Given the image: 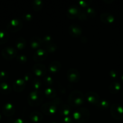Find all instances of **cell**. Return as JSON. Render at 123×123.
<instances>
[{
    "label": "cell",
    "instance_id": "obj_1",
    "mask_svg": "<svg viewBox=\"0 0 123 123\" xmlns=\"http://www.w3.org/2000/svg\"><path fill=\"white\" fill-rule=\"evenodd\" d=\"M84 98V95L82 91L75 90L69 95L68 105L71 107L80 106L83 103Z\"/></svg>",
    "mask_w": 123,
    "mask_h": 123
},
{
    "label": "cell",
    "instance_id": "obj_2",
    "mask_svg": "<svg viewBox=\"0 0 123 123\" xmlns=\"http://www.w3.org/2000/svg\"><path fill=\"white\" fill-rule=\"evenodd\" d=\"M44 94L40 90H33L28 96V103L31 106H37L42 103Z\"/></svg>",
    "mask_w": 123,
    "mask_h": 123
},
{
    "label": "cell",
    "instance_id": "obj_3",
    "mask_svg": "<svg viewBox=\"0 0 123 123\" xmlns=\"http://www.w3.org/2000/svg\"><path fill=\"white\" fill-rule=\"evenodd\" d=\"M90 117V112L87 108H80L77 109L72 115V118L76 122L84 123L89 120Z\"/></svg>",
    "mask_w": 123,
    "mask_h": 123
},
{
    "label": "cell",
    "instance_id": "obj_4",
    "mask_svg": "<svg viewBox=\"0 0 123 123\" xmlns=\"http://www.w3.org/2000/svg\"><path fill=\"white\" fill-rule=\"evenodd\" d=\"M60 100H58L57 102H55V100H53V102H46L44 104L42 105L41 106V110L42 112L46 115L51 116L54 115L57 111L58 106L59 105Z\"/></svg>",
    "mask_w": 123,
    "mask_h": 123
},
{
    "label": "cell",
    "instance_id": "obj_5",
    "mask_svg": "<svg viewBox=\"0 0 123 123\" xmlns=\"http://www.w3.org/2000/svg\"><path fill=\"white\" fill-rule=\"evenodd\" d=\"M110 112L112 117L117 121L123 118V107L119 103H114L110 108Z\"/></svg>",
    "mask_w": 123,
    "mask_h": 123
},
{
    "label": "cell",
    "instance_id": "obj_6",
    "mask_svg": "<svg viewBox=\"0 0 123 123\" xmlns=\"http://www.w3.org/2000/svg\"><path fill=\"white\" fill-rule=\"evenodd\" d=\"M23 26L22 21L19 18H14L8 22L6 28L10 32H17L22 29Z\"/></svg>",
    "mask_w": 123,
    "mask_h": 123
},
{
    "label": "cell",
    "instance_id": "obj_7",
    "mask_svg": "<svg viewBox=\"0 0 123 123\" xmlns=\"http://www.w3.org/2000/svg\"><path fill=\"white\" fill-rule=\"evenodd\" d=\"M47 67L44 64L37 62L33 66L32 71L36 77H44L47 72Z\"/></svg>",
    "mask_w": 123,
    "mask_h": 123
},
{
    "label": "cell",
    "instance_id": "obj_8",
    "mask_svg": "<svg viewBox=\"0 0 123 123\" xmlns=\"http://www.w3.org/2000/svg\"><path fill=\"white\" fill-rule=\"evenodd\" d=\"M2 57L7 60H11L17 55V50L12 46H7L2 50Z\"/></svg>",
    "mask_w": 123,
    "mask_h": 123
},
{
    "label": "cell",
    "instance_id": "obj_9",
    "mask_svg": "<svg viewBox=\"0 0 123 123\" xmlns=\"http://www.w3.org/2000/svg\"><path fill=\"white\" fill-rule=\"evenodd\" d=\"M66 77L70 82L76 83L78 82L80 79V74L78 70L75 68H71L66 73Z\"/></svg>",
    "mask_w": 123,
    "mask_h": 123
},
{
    "label": "cell",
    "instance_id": "obj_10",
    "mask_svg": "<svg viewBox=\"0 0 123 123\" xmlns=\"http://www.w3.org/2000/svg\"><path fill=\"white\" fill-rule=\"evenodd\" d=\"M48 54L47 50L44 48H39L37 49L33 54V60L36 62H41L45 60L48 56Z\"/></svg>",
    "mask_w": 123,
    "mask_h": 123
},
{
    "label": "cell",
    "instance_id": "obj_11",
    "mask_svg": "<svg viewBox=\"0 0 123 123\" xmlns=\"http://www.w3.org/2000/svg\"><path fill=\"white\" fill-rule=\"evenodd\" d=\"M81 10L77 5H71L66 10V16L69 19H74L78 18Z\"/></svg>",
    "mask_w": 123,
    "mask_h": 123
},
{
    "label": "cell",
    "instance_id": "obj_12",
    "mask_svg": "<svg viewBox=\"0 0 123 123\" xmlns=\"http://www.w3.org/2000/svg\"><path fill=\"white\" fill-rule=\"evenodd\" d=\"M84 98L89 103L96 105L100 101V96L94 91H88L84 94Z\"/></svg>",
    "mask_w": 123,
    "mask_h": 123
},
{
    "label": "cell",
    "instance_id": "obj_13",
    "mask_svg": "<svg viewBox=\"0 0 123 123\" xmlns=\"http://www.w3.org/2000/svg\"><path fill=\"white\" fill-rule=\"evenodd\" d=\"M68 32L72 37H78L82 35V28L77 24H71L68 28Z\"/></svg>",
    "mask_w": 123,
    "mask_h": 123
},
{
    "label": "cell",
    "instance_id": "obj_14",
    "mask_svg": "<svg viewBox=\"0 0 123 123\" xmlns=\"http://www.w3.org/2000/svg\"><path fill=\"white\" fill-rule=\"evenodd\" d=\"M2 113L7 117H11L15 113V107L12 103H6L2 106Z\"/></svg>",
    "mask_w": 123,
    "mask_h": 123
},
{
    "label": "cell",
    "instance_id": "obj_15",
    "mask_svg": "<svg viewBox=\"0 0 123 123\" xmlns=\"http://www.w3.org/2000/svg\"><path fill=\"white\" fill-rule=\"evenodd\" d=\"M25 86H26V82L24 81L22 78L16 79L13 84V90L17 92L22 91L25 88Z\"/></svg>",
    "mask_w": 123,
    "mask_h": 123
},
{
    "label": "cell",
    "instance_id": "obj_16",
    "mask_svg": "<svg viewBox=\"0 0 123 123\" xmlns=\"http://www.w3.org/2000/svg\"><path fill=\"white\" fill-rule=\"evenodd\" d=\"M100 20L106 24H110L114 22L115 17L109 12H104L100 15Z\"/></svg>",
    "mask_w": 123,
    "mask_h": 123
},
{
    "label": "cell",
    "instance_id": "obj_17",
    "mask_svg": "<svg viewBox=\"0 0 123 123\" xmlns=\"http://www.w3.org/2000/svg\"><path fill=\"white\" fill-rule=\"evenodd\" d=\"M30 44L32 49L37 50L39 48H41V47L42 46V38L39 37L34 36V37H31V38L30 39Z\"/></svg>",
    "mask_w": 123,
    "mask_h": 123
},
{
    "label": "cell",
    "instance_id": "obj_18",
    "mask_svg": "<svg viewBox=\"0 0 123 123\" xmlns=\"http://www.w3.org/2000/svg\"><path fill=\"white\" fill-rule=\"evenodd\" d=\"M59 113L61 116L64 117L69 116L71 114V107L68 104L62 105L59 109Z\"/></svg>",
    "mask_w": 123,
    "mask_h": 123
},
{
    "label": "cell",
    "instance_id": "obj_19",
    "mask_svg": "<svg viewBox=\"0 0 123 123\" xmlns=\"http://www.w3.org/2000/svg\"><path fill=\"white\" fill-rule=\"evenodd\" d=\"M61 68V63L59 61H53L51 62L48 66V70L52 73H57Z\"/></svg>",
    "mask_w": 123,
    "mask_h": 123
},
{
    "label": "cell",
    "instance_id": "obj_20",
    "mask_svg": "<svg viewBox=\"0 0 123 123\" xmlns=\"http://www.w3.org/2000/svg\"><path fill=\"white\" fill-rule=\"evenodd\" d=\"M12 92V87L6 82H0V93L8 94Z\"/></svg>",
    "mask_w": 123,
    "mask_h": 123
},
{
    "label": "cell",
    "instance_id": "obj_21",
    "mask_svg": "<svg viewBox=\"0 0 123 123\" xmlns=\"http://www.w3.org/2000/svg\"><path fill=\"white\" fill-rule=\"evenodd\" d=\"M109 90L111 94H114L118 93L121 90V84L118 81L112 82L109 85Z\"/></svg>",
    "mask_w": 123,
    "mask_h": 123
},
{
    "label": "cell",
    "instance_id": "obj_22",
    "mask_svg": "<svg viewBox=\"0 0 123 123\" xmlns=\"http://www.w3.org/2000/svg\"><path fill=\"white\" fill-rule=\"evenodd\" d=\"M43 116L40 112L33 111L30 114V118L32 121L35 123L39 122L43 120Z\"/></svg>",
    "mask_w": 123,
    "mask_h": 123
},
{
    "label": "cell",
    "instance_id": "obj_23",
    "mask_svg": "<svg viewBox=\"0 0 123 123\" xmlns=\"http://www.w3.org/2000/svg\"><path fill=\"white\" fill-rule=\"evenodd\" d=\"M44 95L48 98H54L57 95V92L55 89L52 86L47 87L44 91Z\"/></svg>",
    "mask_w": 123,
    "mask_h": 123
},
{
    "label": "cell",
    "instance_id": "obj_24",
    "mask_svg": "<svg viewBox=\"0 0 123 123\" xmlns=\"http://www.w3.org/2000/svg\"><path fill=\"white\" fill-rule=\"evenodd\" d=\"M15 46L18 49H24L26 46V40L24 37H19L16 40Z\"/></svg>",
    "mask_w": 123,
    "mask_h": 123
},
{
    "label": "cell",
    "instance_id": "obj_25",
    "mask_svg": "<svg viewBox=\"0 0 123 123\" xmlns=\"http://www.w3.org/2000/svg\"><path fill=\"white\" fill-rule=\"evenodd\" d=\"M110 105V103L109 100L106 99H100L96 106L100 109H106L109 108Z\"/></svg>",
    "mask_w": 123,
    "mask_h": 123
},
{
    "label": "cell",
    "instance_id": "obj_26",
    "mask_svg": "<svg viewBox=\"0 0 123 123\" xmlns=\"http://www.w3.org/2000/svg\"><path fill=\"white\" fill-rule=\"evenodd\" d=\"M9 39V34L5 30H0V44L6 43Z\"/></svg>",
    "mask_w": 123,
    "mask_h": 123
},
{
    "label": "cell",
    "instance_id": "obj_27",
    "mask_svg": "<svg viewBox=\"0 0 123 123\" xmlns=\"http://www.w3.org/2000/svg\"><path fill=\"white\" fill-rule=\"evenodd\" d=\"M42 46L45 47L46 46L48 45V44H50L51 43H54L53 40V37H51V36L49 34H47L45 36H43L42 38Z\"/></svg>",
    "mask_w": 123,
    "mask_h": 123
},
{
    "label": "cell",
    "instance_id": "obj_28",
    "mask_svg": "<svg viewBox=\"0 0 123 123\" xmlns=\"http://www.w3.org/2000/svg\"><path fill=\"white\" fill-rule=\"evenodd\" d=\"M42 85V82L37 77H34L32 79V86L34 90H39Z\"/></svg>",
    "mask_w": 123,
    "mask_h": 123
},
{
    "label": "cell",
    "instance_id": "obj_29",
    "mask_svg": "<svg viewBox=\"0 0 123 123\" xmlns=\"http://www.w3.org/2000/svg\"><path fill=\"white\" fill-rule=\"evenodd\" d=\"M33 8L35 11H39L43 7V1L42 0H34L32 2Z\"/></svg>",
    "mask_w": 123,
    "mask_h": 123
},
{
    "label": "cell",
    "instance_id": "obj_30",
    "mask_svg": "<svg viewBox=\"0 0 123 123\" xmlns=\"http://www.w3.org/2000/svg\"><path fill=\"white\" fill-rule=\"evenodd\" d=\"M43 48L47 50L48 53H54L57 49V46L54 42V43H51L50 44H48V45L46 46L43 47Z\"/></svg>",
    "mask_w": 123,
    "mask_h": 123
},
{
    "label": "cell",
    "instance_id": "obj_31",
    "mask_svg": "<svg viewBox=\"0 0 123 123\" xmlns=\"http://www.w3.org/2000/svg\"><path fill=\"white\" fill-rule=\"evenodd\" d=\"M43 82L47 87H49L53 84L54 80L50 76H45L43 78Z\"/></svg>",
    "mask_w": 123,
    "mask_h": 123
},
{
    "label": "cell",
    "instance_id": "obj_32",
    "mask_svg": "<svg viewBox=\"0 0 123 123\" xmlns=\"http://www.w3.org/2000/svg\"><path fill=\"white\" fill-rule=\"evenodd\" d=\"M84 12H85L88 18H93L95 16V15H96V12H95L94 8H93L92 7H88V8L84 10Z\"/></svg>",
    "mask_w": 123,
    "mask_h": 123
},
{
    "label": "cell",
    "instance_id": "obj_33",
    "mask_svg": "<svg viewBox=\"0 0 123 123\" xmlns=\"http://www.w3.org/2000/svg\"><path fill=\"white\" fill-rule=\"evenodd\" d=\"M8 72L5 70L0 71V81L5 82L8 78Z\"/></svg>",
    "mask_w": 123,
    "mask_h": 123
},
{
    "label": "cell",
    "instance_id": "obj_34",
    "mask_svg": "<svg viewBox=\"0 0 123 123\" xmlns=\"http://www.w3.org/2000/svg\"><path fill=\"white\" fill-rule=\"evenodd\" d=\"M17 60L20 63H25L27 61V58L24 54H19L17 56Z\"/></svg>",
    "mask_w": 123,
    "mask_h": 123
},
{
    "label": "cell",
    "instance_id": "obj_35",
    "mask_svg": "<svg viewBox=\"0 0 123 123\" xmlns=\"http://www.w3.org/2000/svg\"><path fill=\"white\" fill-rule=\"evenodd\" d=\"M90 3V1L89 0H83V1H79L78 2V5L83 7H86L89 6Z\"/></svg>",
    "mask_w": 123,
    "mask_h": 123
},
{
    "label": "cell",
    "instance_id": "obj_36",
    "mask_svg": "<svg viewBox=\"0 0 123 123\" xmlns=\"http://www.w3.org/2000/svg\"><path fill=\"white\" fill-rule=\"evenodd\" d=\"M78 18L80 19V20H86L88 18V16H87L84 10H81L80 13L79 15H78Z\"/></svg>",
    "mask_w": 123,
    "mask_h": 123
},
{
    "label": "cell",
    "instance_id": "obj_37",
    "mask_svg": "<svg viewBox=\"0 0 123 123\" xmlns=\"http://www.w3.org/2000/svg\"><path fill=\"white\" fill-rule=\"evenodd\" d=\"M23 79H24V81L25 82H28L29 80H30L31 79L32 80L33 79V76H32V74L30 73H25V75L24 76V77H23Z\"/></svg>",
    "mask_w": 123,
    "mask_h": 123
},
{
    "label": "cell",
    "instance_id": "obj_38",
    "mask_svg": "<svg viewBox=\"0 0 123 123\" xmlns=\"http://www.w3.org/2000/svg\"><path fill=\"white\" fill-rule=\"evenodd\" d=\"M73 120V118L71 117V116L66 117H64V118L63 119L62 123H74Z\"/></svg>",
    "mask_w": 123,
    "mask_h": 123
},
{
    "label": "cell",
    "instance_id": "obj_39",
    "mask_svg": "<svg viewBox=\"0 0 123 123\" xmlns=\"http://www.w3.org/2000/svg\"><path fill=\"white\" fill-rule=\"evenodd\" d=\"M109 75L112 79H116L118 77V72L115 70H111L109 72Z\"/></svg>",
    "mask_w": 123,
    "mask_h": 123
},
{
    "label": "cell",
    "instance_id": "obj_40",
    "mask_svg": "<svg viewBox=\"0 0 123 123\" xmlns=\"http://www.w3.org/2000/svg\"><path fill=\"white\" fill-rule=\"evenodd\" d=\"M22 18H24V20H31L33 19V16L31 13H25L22 15Z\"/></svg>",
    "mask_w": 123,
    "mask_h": 123
},
{
    "label": "cell",
    "instance_id": "obj_41",
    "mask_svg": "<svg viewBox=\"0 0 123 123\" xmlns=\"http://www.w3.org/2000/svg\"><path fill=\"white\" fill-rule=\"evenodd\" d=\"M12 123H28L26 120L22 118H16L12 121Z\"/></svg>",
    "mask_w": 123,
    "mask_h": 123
},
{
    "label": "cell",
    "instance_id": "obj_42",
    "mask_svg": "<svg viewBox=\"0 0 123 123\" xmlns=\"http://www.w3.org/2000/svg\"><path fill=\"white\" fill-rule=\"evenodd\" d=\"M121 81H122V82L123 83V74H122L121 77Z\"/></svg>",
    "mask_w": 123,
    "mask_h": 123
},
{
    "label": "cell",
    "instance_id": "obj_43",
    "mask_svg": "<svg viewBox=\"0 0 123 123\" xmlns=\"http://www.w3.org/2000/svg\"><path fill=\"white\" fill-rule=\"evenodd\" d=\"M1 118H2V117H1V114H0V121H1Z\"/></svg>",
    "mask_w": 123,
    "mask_h": 123
},
{
    "label": "cell",
    "instance_id": "obj_44",
    "mask_svg": "<svg viewBox=\"0 0 123 123\" xmlns=\"http://www.w3.org/2000/svg\"><path fill=\"white\" fill-rule=\"evenodd\" d=\"M55 123V122H52V123Z\"/></svg>",
    "mask_w": 123,
    "mask_h": 123
}]
</instances>
